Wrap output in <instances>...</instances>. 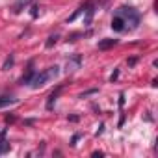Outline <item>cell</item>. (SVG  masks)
I'll return each mask as SVG.
<instances>
[{
  "label": "cell",
  "mask_w": 158,
  "mask_h": 158,
  "mask_svg": "<svg viewBox=\"0 0 158 158\" xmlns=\"http://www.w3.org/2000/svg\"><path fill=\"white\" fill-rule=\"evenodd\" d=\"M112 30H114V32H123V30H125V21H123L121 15H115V17L112 19Z\"/></svg>",
  "instance_id": "cell-4"
},
{
  "label": "cell",
  "mask_w": 158,
  "mask_h": 158,
  "mask_svg": "<svg viewBox=\"0 0 158 158\" xmlns=\"http://www.w3.org/2000/svg\"><path fill=\"white\" fill-rule=\"evenodd\" d=\"M136 61H138V58H128V60H127V63H128V67H132V65H136Z\"/></svg>",
  "instance_id": "cell-18"
},
{
  "label": "cell",
  "mask_w": 158,
  "mask_h": 158,
  "mask_svg": "<svg viewBox=\"0 0 158 158\" xmlns=\"http://www.w3.org/2000/svg\"><path fill=\"white\" fill-rule=\"evenodd\" d=\"M34 74H35V71H34V69H28V73L21 78V84H23V86H24V84H30L32 78H34Z\"/></svg>",
  "instance_id": "cell-7"
},
{
  "label": "cell",
  "mask_w": 158,
  "mask_h": 158,
  "mask_svg": "<svg viewBox=\"0 0 158 158\" xmlns=\"http://www.w3.org/2000/svg\"><path fill=\"white\" fill-rule=\"evenodd\" d=\"M58 39H60V35H58V34H54V35H50V37H48V41L45 43V47H47V48H52V47H54V45L58 43Z\"/></svg>",
  "instance_id": "cell-11"
},
{
  "label": "cell",
  "mask_w": 158,
  "mask_h": 158,
  "mask_svg": "<svg viewBox=\"0 0 158 158\" xmlns=\"http://www.w3.org/2000/svg\"><path fill=\"white\" fill-rule=\"evenodd\" d=\"M30 15H32L34 19L39 15V6H37V4H34V6H32V11H30Z\"/></svg>",
  "instance_id": "cell-16"
},
{
  "label": "cell",
  "mask_w": 158,
  "mask_h": 158,
  "mask_svg": "<svg viewBox=\"0 0 158 158\" xmlns=\"http://www.w3.org/2000/svg\"><path fill=\"white\" fill-rule=\"evenodd\" d=\"M119 15H121L123 21H125V28H130V30L138 28V24H139V15H138L136 10H132V8H121V10H119Z\"/></svg>",
  "instance_id": "cell-1"
},
{
  "label": "cell",
  "mask_w": 158,
  "mask_h": 158,
  "mask_svg": "<svg viewBox=\"0 0 158 158\" xmlns=\"http://www.w3.org/2000/svg\"><path fill=\"white\" fill-rule=\"evenodd\" d=\"M10 151V143L4 139V141H0V154H4V152H8Z\"/></svg>",
  "instance_id": "cell-14"
},
{
  "label": "cell",
  "mask_w": 158,
  "mask_h": 158,
  "mask_svg": "<svg viewBox=\"0 0 158 158\" xmlns=\"http://www.w3.org/2000/svg\"><path fill=\"white\" fill-rule=\"evenodd\" d=\"M93 93H97V89H89V91L82 93V95H80V99H84V97H88V95H93Z\"/></svg>",
  "instance_id": "cell-19"
},
{
  "label": "cell",
  "mask_w": 158,
  "mask_h": 158,
  "mask_svg": "<svg viewBox=\"0 0 158 158\" xmlns=\"http://www.w3.org/2000/svg\"><path fill=\"white\" fill-rule=\"evenodd\" d=\"M84 11H86V21H84V23H86V24H91V19H93V11H95V10H93V6L86 8Z\"/></svg>",
  "instance_id": "cell-10"
},
{
  "label": "cell",
  "mask_w": 158,
  "mask_h": 158,
  "mask_svg": "<svg viewBox=\"0 0 158 158\" xmlns=\"http://www.w3.org/2000/svg\"><path fill=\"white\" fill-rule=\"evenodd\" d=\"M47 82H48V74H47V71H45V73H35L34 78H32V82H30V86H32L34 89H39V88H43Z\"/></svg>",
  "instance_id": "cell-2"
},
{
  "label": "cell",
  "mask_w": 158,
  "mask_h": 158,
  "mask_svg": "<svg viewBox=\"0 0 158 158\" xmlns=\"http://www.w3.org/2000/svg\"><path fill=\"white\" fill-rule=\"evenodd\" d=\"M6 121H8V123H11V121H15V117H13V115H8V117H6Z\"/></svg>",
  "instance_id": "cell-24"
},
{
  "label": "cell",
  "mask_w": 158,
  "mask_h": 158,
  "mask_svg": "<svg viewBox=\"0 0 158 158\" xmlns=\"http://www.w3.org/2000/svg\"><path fill=\"white\" fill-rule=\"evenodd\" d=\"M17 99L13 97H0V108H4V106H10V104H15Z\"/></svg>",
  "instance_id": "cell-9"
},
{
  "label": "cell",
  "mask_w": 158,
  "mask_h": 158,
  "mask_svg": "<svg viewBox=\"0 0 158 158\" xmlns=\"http://www.w3.org/2000/svg\"><path fill=\"white\" fill-rule=\"evenodd\" d=\"M47 74H48V80H54V78L60 74V67H58V65L48 67V69H47Z\"/></svg>",
  "instance_id": "cell-8"
},
{
  "label": "cell",
  "mask_w": 158,
  "mask_h": 158,
  "mask_svg": "<svg viewBox=\"0 0 158 158\" xmlns=\"http://www.w3.org/2000/svg\"><path fill=\"white\" fill-rule=\"evenodd\" d=\"M60 91H61V86H58V88H56V91H52V93L48 95V101H47V110H52V106H54V102H56V99H58Z\"/></svg>",
  "instance_id": "cell-6"
},
{
  "label": "cell",
  "mask_w": 158,
  "mask_h": 158,
  "mask_svg": "<svg viewBox=\"0 0 158 158\" xmlns=\"http://www.w3.org/2000/svg\"><path fill=\"white\" fill-rule=\"evenodd\" d=\"M78 138H80V136H78V134H74V136H73V143H71V145H74V143L78 141Z\"/></svg>",
  "instance_id": "cell-22"
},
{
  "label": "cell",
  "mask_w": 158,
  "mask_h": 158,
  "mask_svg": "<svg viewBox=\"0 0 158 158\" xmlns=\"http://www.w3.org/2000/svg\"><path fill=\"white\" fill-rule=\"evenodd\" d=\"M117 76H119V69H115L114 73H112V76H110V80L114 82V80H117Z\"/></svg>",
  "instance_id": "cell-17"
},
{
  "label": "cell",
  "mask_w": 158,
  "mask_h": 158,
  "mask_svg": "<svg viewBox=\"0 0 158 158\" xmlns=\"http://www.w3.org/2000/svg\"><path fill=\"white\" fill-rule=\"evenodd\" d=\"M119 106H121V108L125 106V95H123V93L119 95Z\"/></svg>",
  "instance_id": "cell-20"
},
{
  "label": "cell",
  "mask_w": 158,
  "mask_h": 158,
  "mask_svg": "<svg viewBox=\"0 0 158 158\" xmlns=\"http://www.w3.org/2000/svg\"><path fill=\"white\" fill-rule=\"evenodd\" d=\"M13 61H15V58H13V54H10V58L4 61V67H2V69H10V67L13 65Z\"/></svg>",
  "instance_id": "cell-15"
},
{
  "label": "cell",
  "mask_w": 158,
  "mask_h": 158,
  "mask_svg": "<svg viewBox=\"0 0 158 158\" xmlns=\"http://www.w3.org/2000/svg\"><path fill=\"white\" fill-rule=\"evenodd\" d=\"M80 56H74V58H71L69 61H67V65H65V73H74L76 69H80Z\"/></svg>",
  "instance_id": "cell-3"
},
{
  "label": "cell",
  "mask_w": 158,
  "mask_h": 158,
  "mask_svg": "<svg viewBox=\"0 0 158 158\" xmlns=\"http://www.w3.org/2000/svg\"><path fill=\"white\" fill-rule=\"evenodd\" d=\"M117 43V39H112V37H106V39H101L99 41V50H106V48H112L114 45Z\"/></svg>",
  "instance_id": "cell-5"
},
{
  "label": "cell",
  "mask_w": 158,
  "mask_h": 158,
  "mask_svg": "<svg viewBox=\"0 0 158 158\" xmlns=\"http://www.w3.org/2000/svg\"><path fill=\"white\" fill-rule=\"evenodd\" d=\"M76 37H80V34H73V35H71L67 41H76Z\"/></svg>",
  "instance_id": "cell-21"
},
{
  "label": "cell",
  "mask_w": 158,
  "mask_h": 158,
  "mask_svg": "<svg viewBox=\"0 0 158 158\" xmlns=\"http://www.w3.org/2000/svg\"><path fill=\"white\" fill-rule=\"evenodd\" d=\"M84 10H86V6H82V8H78V10H76V11H74V13H73V15L69 17V21H67V23H73V21H74V19H76L78 15H82V13H84Z\"/></svg>",
  "instance_id": "cell-13"
},
{
  "label": "cell",
  "mask_w": 158,
  "mask_h": 158,
  "mask_svg": "<svg viewBox=\"0 0 158 158\" xmlns=\"http://www.w3.org/2000/svg\"><path fill=\"white\" fill-rule=\"evenodd\" d=\"M93 156H95V158H101V156H102V152H101V151H95V152H93Z\"/></svg>",
  "instance_id": "cell-23"
},
{
  "label": "cell",
  "mask_w": 158,
  "mask_h": 158,
  "mask_svg": "<svg viewBox=\"0 0 158 158\" xmlns=\"http://www.w3.org/2000/svg\"><path fill=\"white\" fill-rule=\"evenodd\" d=\"M30 2H32V0H19V2L15 4V8H13V11H15V13H19V11H21V8H23V6H26V4H30Z\"/></svg>",
  "instance_id": "cell-12"
}]
</instances>
